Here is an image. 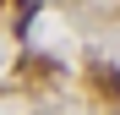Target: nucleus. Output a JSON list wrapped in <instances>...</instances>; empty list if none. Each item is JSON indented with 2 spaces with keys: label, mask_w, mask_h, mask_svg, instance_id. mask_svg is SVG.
<instances>
[{
  "label": "nucleus",
  "mask_w": 120,
  "mask_h": 115,
  "mask_svg": "<svg viewBox=\"0 0 120 115\" xmlns=\"http://www.w3.org/2000/svg\"><path fill=\"white\" fill-rule=\"evenodd\" d=\"M93 82L104 88L109 99H120V71H115V66H93Z\"/></svg>",
  "instance_id": "1"
}]
</instances>
